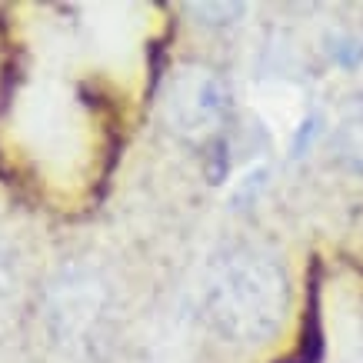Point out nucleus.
<instances>
[{
  "instance_id": "obj_1",
  "label": "nucleus",
  "mask_w": 363,
  "mask_h": 363,
  "mask_svg": "<svg viewBox=\"0 0 363 363\" xmlns=\"http://www.w3.org/2000/svg\"><path fill=\"white\" fill-rule=\"evenodd\" d=\"M203 313L223 340L260 347L290 313V277L270 250L253 243L223 247L203 277Z\"/></svg>"
},
{
  "instance_id": "obj_2",
  "label": "nucleus",
  "mask_w": 363,
  "mask_h": 363,
  "mask_svg": "<svg viewBox=\"0 0 363 363\" xmlns=\"http://www.w3.org/2000/svg\"><path fill=\"white\" fill-rule=\"evenodd\" d=\"M160 113L177 137L213 147L220 143L223 123L230 117V90L217 70L203 64H180L164 84Z\"/></svg>"
},
{
  "instance_id": "obj_3",
  "label": "nucleus",
  "mask_w": 363,
  "mask_h": 363,
  "mask_svg": "<svg viewBox=\"0 0 363 363\" xmlns=\"http://www.w3.org/2000/svg\"><path fill=\"white\" fill-rule=\"evenodd\" d=\"M333 154L353 174H363V97H353L343 107L333 127Z\"/></svg>"
},
{
  "instance_id": "obj_4",
  "label": "nucleus",
  "mask_w": 363,
  "mask_h": 363,
  "mask_svg": "<svg viewBox=\"0 0 363 363\" xmlns=\"http://www.w3.org/2000/svg\"><path fill=\"white\" fill-rule=\"evenodd\" d=\"M13 290H17V274H13V257L7 250V243L0 240V320L7 317V310L13 303Z\"/></svg>"
},
{
  "instance_id": "obj_5",
  "label": "nucleus",
  "mask_w": 363,
  "mask_h": 363,
  "mask_svg": "<svg viewBox=\"0 0 363 363\" xmlns=\"http://www.w3.org/2000/svg\"><path fill=\"white\" fill-rule=\"evenodd\" d=\"M317 130H320V121L317 117H310V121H303L300 123V130H297V140H294V154H303V147H310L313 143V137H317Z\"/></svg>"
},
{
  "instance_id": "obj_6",
  "label": "nucleus",
  "mask_w": 363,
  "mask_h": 363,
  "mask_svg": "<svg viewBox=\"0 0 363 363\" xmlns=\"http://www.w3.org/2000/svg\"><path fill=\"white\" fill-rule=\"evenodd\" d=\"M333 60L343 67H357L363 60V47L360 44H340L337 50H333Z\"/></svg>"
}]
</instances>
